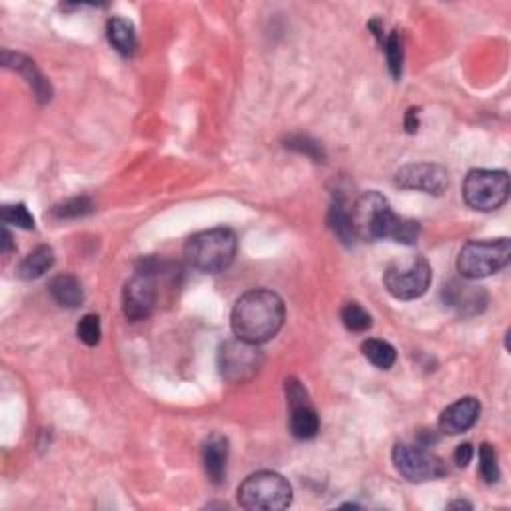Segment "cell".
Instances as JSON below:
<instances>
[{
  "label": "cell",
  "instance_id": "cell-10",
  "mask_svg": "<svg viewBox=\"0 0 511 511\" xmlns=\"http://www.w3.org/2000/svg\"><path fill=\"white\" fill-rule=\"evenodd\" d=\"M391 458H394V466L399 476H404L412 484L430 482V479L444 477L447 474L444 460L426 450V445L398 444Z\"/></svg>",
  "mask_w": 511,
  "mask_h": 511
},
{
  "label": "cell",
  "instance_id": "cell-29",
  "mask_svg": "<svg viewBox=\"0 0 511 511\" xmlns=\"http://www.w3.org/2000/svg\"><path fill=\"white\" fill-rule=\"evenodd\" d=\"M471 458H474V445H471V444H461V445H458V450H455L453 460H455V463H458L460 468H468Z\"/></svg>",
  "mask_w": 511,
  "mask_h": 511
},
{
  "label": "cell",
  "instance_id": "cell-3",
  "mask_svg": "<svg viewBox=\"0 0 511 511\" xmlns=\"http://www.w3.org/2000/svg\"><path fill=\"white\" fill-rule=\"evenodd\" d=\"M238 252V238L228 228L194 234L186 242V258L196 270L206 274L224 272L234 262Z\"/></svg>",
  "mask_w": 511,
  "mask_h": 511
},
{
  "label": "cell",
  "instance_id": "cell-17",
  "mask_svg": "<svg viewBox=\"0 0 511 511\" xmlns=\"http://www.w3.org/2000/svg\"><path fill=\"white\" fill-rule=\"evenodd\" d=\"M49 290L62 308H78L84 302L82 284L74 276H68V274H60V276L54 278Z\"/></svg>",
  "mask_w": 511,
  "mask_h": 511
},
{
  "label": "cell",
  "instance_id": "cell-20",
  "mask_svg": "<svg viewBox=\"0 0 511 511\" xmlns=\"http://www.w3.org/2000/svg\"><path fill=\"white\" fill-rule=\"evenodd\" d=\"M361 353H364L366 360L372 361L376 368L380 369H390L396 364V348L383 340H366L361 344Z\"/></svg>",
  "mask_w": 511,
  "mask_h": 511
},
{
  "label": "cell",
  "instance_id": "cell-30",
  "mask_svg": "<svg viewBox=\"0 0 511 511\" xmlns=\"http://www.w3.org/2000/svg\"><path fill=\"white\" fill-rule=\"evenodd\" d=\"M418 108H410L406 114V130L410 132V135H415L418 132Z\"/></svg>",
  "mask_w": 511,
  "mask_h": 511
},
{
  "label": "cell",
  "instance_id": "cell-26",
  "mask_svg": "<svg viewBox=\"0 0 511 511\" xmlns=\"http://www.w3.org/2000/svg\"><path fill=\"white\" fill-rule=\"evenodd\" d=\"M3 222L19 226L22 230H33L35 218L30 214L25 204H11V206L3 208Z\"/></svg>",
  "mask_w": 511,
  "mask_h": 511
},
{
  "label": "cell",
  "instance_id": "cell-2",
  "mask_svg": "<svg viewBox=\"0 0 511 511\" xmlns=\"http://www.w3.org/2000/svg\"><path fill=\"white\" fill-rule=\"evenodd\" d=\"M286 318V306L272 290H252L236 302L232 329L236 337L250 344H264L280 332Z\"/></svg>",
  "mask_w": 511,
  "mask_h": 511
},
{
  "label": "cell",
  "instance_id": "cell-32",
  "mask_svg": "<svg viewBox=\"0 0 511 511\" xmlns=\"http://www.w3.org/2000/svg\"><path fill=\"white\" fill-rule=\"evenodd\" d=\"M450 507H468L469 509L471 506L468 501H453V503H450Z\"/></svg>",
  "mask_w": 511,
  "mask_h": 511
},
{
  "label": "cell",
  "instance_id": "cell-18",
  "mask_svg": "<svg viewBox=\"0 0 511 511\" xmlns=\"http://www.w3.org/2000/svg\"><path fill=\"white\" fill-rule=\"evenodd\" d=\"M106 35L110 44H112L118 52L124 54V57H130V54L136 50V33L128 20L120 17L110 19L106 25Z\"/></svg>",
  "mask_w": 511,
  "mask_h": 511
},
{
  "label": "cell",
  "instance_id": "cell-6",
  "mask_svg": "<svg viewBox=\"0 0 511 511\" xmlns=\"http://www.w3.org/2000/svg\"><path fill=\"white\" fill-rule=\"evenodd\" d=\"M511 260V244L507 238L469 242L461 248L458 270L463 278L479 280L506 268Z\"/></svg>",
  "mask_w": 511,
  "mask_h": 511
},
{
  "label": "cell",
  "instance_id": "cell-27",
  "mask_svg": "<svg viewBox=\"0 0 511 511\" xmlns=\"http://www.w3.org/2000/svg\"><path fill=\"white\" fill-rule=\"evenodd\" d=\"M76 334H78V340L84 342L86 345H97L102 336L100 318L97 316V314H86V316L78 321Z\"/></svg>",
  "mask_w": 511,
  "mask_h": 511
},
{
  "label": "cell",
  "instance_id": "cell-16",
  "mask_svg": "<svg viewBox=\"0 0 511 511\" xmlns=\"http://www.w3.org/2000/svg\"><path fill=\"white\" fill-rule=\"evenodd\" d=\"M202 463L208 479L214 485H220L226 479L228 466V439L220 434L210 436L202 445Z\"/></svg>",
  "mask_w": 511,
  "mask_h": 511
},
{
  "label": "cell",
  "instance_id": "cell-5",
  "mask_svg": "<svg viewBox=\"0 0 511 511\" xmlns=\"http://www.w3.org/2000/svg\"><path fill=\"white\" fill-rule=\"evenodd\" d=\"M162 262L156 258H146L140 262L138 274L126 282L122 292V310L130 321L146 320L159 302V276Z\"/></svg>",
  "mask_w": 511,
  "mask_h": 511
},
{
  "label": "cell",
  "instance_id": "cell-9",
  "mask_svg": "<svg viewBox=\"0 0 511 511\" xmlns=\"http://www.w3.org/2000/svg\"><path fill=\"white\" fill-rule=\"evenodd\" d=\"M264 364V356L258 344L244 342L240 337L220 345L218 366L224 380L232 383H246L256 377Z\"/></svg>",
  "mask_w": 511,
  "mask_h": 511
},
{
  "label": "cell",
  "instance_id": "cell-21",
  "mask_svg": "<svg viewBox=\"0 0 511 511\" xmlns=\"http://www.w3.org/2000/svg\"><path fill=\"white\" fill-rule=\"evenodd\" d=\"M329 228L340 236V240L350 244L353 240V232H352V222H350V210L345 206V202L342 196H336L332 202V208H329V216H328Z\"/></svg>",
  "mask_w": 511,
  "mask_h": 511
},
{
  "label": "cell",
  "instance_id": "cell-31",
  "mask_svg": "<svg viewBox=\"0 0 511 511\" xmlns=\"http://www.w3.org/2000/svg\"><path fill=\"white\" fill-rule=\"evenodd\" d=\"M3 252L6 254V252H11V248H12V236H11V232L9 230H3Z\"/></svg>",
  "mask_w": 511,
  "mask_h": 511
},
{
  "label": "cell",
  "instance_id": "cell-19",
  "mask_svg": "<svg viewBox=\"0 0 511 511\" xmlns=\"http://www.w3.org/2000/svg\"><path fill=\"white\" fill-rule=\"evenodd\" d=\"M54 264V252L50 246H38L36 250L30 252V254L22 260L19 268V276L22 280H36L44 276L46 272L52 268Z\"/></svg>",
  "mask_w": 511,
  "mask_h": 511
},
{
  "label": "cell",
  "instance_id": "cell-4",
  "mask_svg": "<svg viewBox=\"0 0 511 511\" xmlns=\"http://www.w3.org/2000/svg\"><path fill=\"white\" fill-rule=\"evenodd\" d=\"M238 501L250 511H280L292 503V485L276 471H258L238 487Z\"/></svg>",
  "mask_w": 511,
  "mask_h": 511
},
{
  "label": "cell",
  "instance_id": "cell-1",
  "mask_svg": "<svg viewBox=\"0 0 511 511\" xmlns=\"http://www.w3.org/2000/svg\"><path fill=\"white\" fill-rule=\"evenodd\" d=\"M350 222L353 238L358 240L391 238L399 244H414L420 236V224L398 216L380 192L361 194L350 210Z\"/></svg>",
  "mask_w": 511,
  "mask_h": 511
},
{
  "label": "cell",
  "instance_id": "cell-12",
  "mask_svg": "<svg viewBox=\"0 0 511 511\" xmlns=\"http://www.w3.org/2000/svg\"><path fill=\"white\" fill-rule=\"evenodd\" d=\"M396 184L404 190L442 196L450 186V174L437 164H407L396 174Z\"/></svg>",
  "mask_w": 511,
  "mask_h": 511
},
{
  "label": "cell",
  "instance_id": "cell-25",
  "mask_svg": "<svg viewBox=\"0 0 511 511\" xmlns=\"http://www.w3.org/2000/svg\"><path fill=\"white\" fill-rule=\"evenodd\" d=\"M479 476L484 477L485 484H495L499 479L498 455L490 444L479 445Z\"/></svg>",
  "mask_w": 511,
  "mask_h": 511
},
{
  "label": "cell",
  "instance_id": "cell-8",
  "mask_svg": "<svg viewBox=\"0 0 511 511\" xmlns=\"http://www.w3.org/2000/svg\"><path fill=\"white\" fill-rule=\"evenodd\" d=\"M431 268L422 256H412L388 266L383 274V286L396 300H415L428 292Z\"/></svg>",
  "mask_w": 511,
  "mask_h": 511
},
{
  "label": "cell",
  "instance_id": "cell-11",
  "mask_svg": "<svg viewBox=\"0 0 511 511\" xmlns=\"http://www.w3.org/2000/svg\"><path fill=\"white\" fill-rule=\"evenodd\" d=\"M286 396L290 404V431H292V436L302 442L316 437L320 431V415L310 402L308 391L296 377L286 380Z\"/></svg>",
  "mask_w": 511,
  "mask_h": 511
},
{
  "label": "cell",
  "instance_id": "cell-23",
  "mask_svg": "<svg viewBox=\"0 0 511 511\" xmlns=\"http://www.w3.org/2000/svg\"><path fill=\"white\" fill-rule=\"evenodd\" d=\"M383 50H386L390 73L398 81V78L402 76V68H404V44H402V36H399L398 30H394L390 36H386Z\"/></svg>",
  "mask_w": 511,
  "mask_h": 511
},
{
  "label": "cell",
  "instance_id": "cell-15",
  "mask_svg": "<svg viewBox=\"0 0 511 511\" xmlns=\"http://www.w3.org/2000/svg\"><path fill=\"white\" fill-rule=\"evenodd\" d=\"M3 62H4L6 68L17 70L19 74L25 76V81L30 84V89H33L38 102H43V105H44V102H49L52 98L50 82L46 81L44 74L36 68V65H35L33 60L27 58V57H22V54H14V52L4 50L3 52Z\"/></svg>",
  "mask_w": 511,
  "mask_h": 511
},
{
  "label": "cell",
  "instance_id": "cell-28",
  "mask_svg": "<svg viewBox=\"0 0 511 511\" xmlns=\"http://www.w3.org/2000/svg\"><path fill=\"white\" fill-rule=\"evenodd\" d=\"M286 148H292V151H296V152L310 156V159L316 160V162H324V159H326L320 143H316V140H312L310 136H302V135L290 136L286 140Z\"/></svg>",
  "mask_w": 511,
  "mask_h": 511
},
{
  "label": "cell",
  "instance_id": "cell-14",
  "mask_svg": "<svg viewBox=\"0 0 511 511\" xmlns=\"http://www.w3.org/2000/svg\"><path fill=\"white\" fill-rule=\"evenodd\" d=\"M479 412H482V406L476 398H461L452 406H447L439 415V430L450 436L463 434V431L476 426Z\"/></svg>",
  "mask_w": 511,
  "mask_h": 511
},
{
  "label": "cell",
  "instance_id": "cell-24",
  "mask_svg": "<svg viewBox=\"0 0 511 511\" xmlns=\"http://www.w3.org/2000/svg\"><path fill=\"white\" fill-rule=\"evenodd\" d=\"M92 210L94 202L90 198H86V196H78V198H70L58 204V206H54L52 214L57 218H82L89 216Z\"/></svg>",
  "mask_w": 511,
  "mask_h": 511
},
{
  "label": "cell",
  "instance_id": "cell-13",
  "mask_svg": "<svg viewBox=\"0 0 511 511\" xmlns=\"http://www.w3.org/2000/svg\"><path fill=\"white\" fill-rule=\"evenodd\" d=\"M444 300L450 308L460 312L461 316H476V314L484 312L487 304V294L484 288L468 284V282L453 280L444 288Z\"/></svg>",
  "mask_w": 511,
  "mask_h": 511
},
{
  "label": "cell",
  "instance_id": "cell-7",
  "mask_svg": "<svg viewBox=\"0 0 511 511\" xmlns=\"http://www.w3.org/2000/svg\"><path fill=\"white\" fill-rule=\"evenodd\" d=\"M463 200L471 210L493 212L509 198V176L506 170H471L461 188Z\"/></svg>",
  "mask_w": 511,
  "mask_h": 511
},
{
  "label": "cell",
  "instance_id": "cell-22",
  "mask_svg": "<svg viewBox=\"0 0 511 511\" xmlns=\"http://www.w3.org/2000/svg\"><path fill=\"white\" fill-rule=\"evenodd\" d=\"M342 321L344 326L350 329V332H368L372 328V316H369L368 310L361 308L358 302H348L342 308Z\"/></svg>",
  "mask_w": 511,
  "mask_h": 511
}]
</instances>
